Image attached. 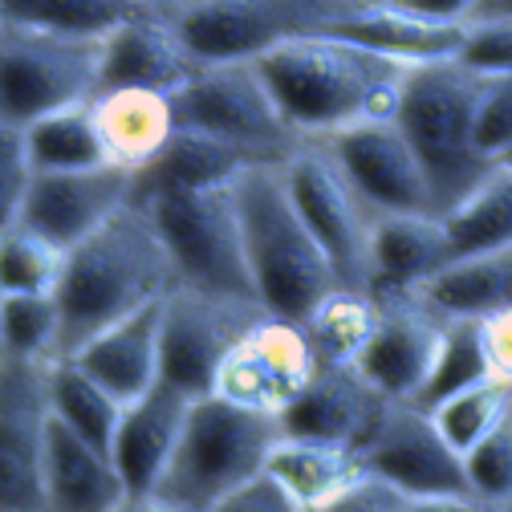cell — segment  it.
Listing matches in <instances>:
<instances>
[{
  "mask_svg": "<svg viewBox=\"0 0 512 512\" xmlns=\"http://www.w3.org/2000/svg\"><path fill=\"white\" fill-rule=\"evenodd\" d=\"M179 285L171 256L151 216L131 200L98 232L66 252V269L53 289L57 301V358L78 354L90 338L110 330Z\"/></svg>",
  "mask_w": 512,
  "mask_h": 512,
  "instance_id": "2",
  "label": "cell"
},
{
  "mask_svg": "<svg viewBox=\"0 0 512 512\" xmlns=\"http://www.w3.org/2000/svg\"><path fill=\"white\" fill-rule=\"evenodd\" d=\"M131 200H135V175L110 163L82 171H37L29 175L17 220L37 236H45L49 244H57L61 252H70Z\"/></svg>",
  "mask_w": 512,
  "mask_h": 512,
  "instance_id": "15",
  "label": "cell"
},
{
  "mask_svg": "<svg viewBox=\"0 0 512 512\" xmlns=\"http://www.w3.org/2000/svg\"><path fill=\"white\" fill-rule=\"evenodd\" d=\"M456 66L476 78H504L512 74V9L508 0H472L460 25Z\"/></svg>",
  "mask_w": 512,
  "mask_h": 512,
  "instance_id": "35",
  "label": "cell"
},
{
  "mask_svg": "<svg viewBox=\"0 0 512 512\" xmlns=\"http://www.w3.org/2000/svg\"><path fill=\"white\" fill-rule=\"evenodd\" d=\"M281 175L305 228L326 252L338 285L366 293V240L374 208L350 183L334 151L326 143H301L293 155L281 159Z\"/></svg>",
  "mask_w": 512,
  "mask_h": 512,
  "instance_id": "11",
  "label": "cell"
},
{
  "mask_svg": "<svg viewBox=\"0 0 512 512\" xmlns=\"http://www.w3.org/2000/svg\"><path fill=\"white\" fill-rule=\"evenodd\" d=\"M403 492L387 488L382 480L366 476V472H354L338 492H330L326 500L309 504L305 512H391V504L399 500Z\"/></svg>",
  "mask_w": 512,
  "mask_h": 512,
  "instance_id": "41",
  "label": "cell"
},
{
  "mask_svg": "<svg viewBox=\"0 0 512 512\" xmlns=\"http://www.w3.org/2000/svg\"><path fill=\"white\" fill-rule=\"evenodd\" d=\"M484 346H488V358L496 366L500 378H512V313H496V317H484Z\"/></svg>",
  "mask_w": 512,
  "mask_h": 512,
  "instance_id": "43",
  "label": "cell"
},
{
  "mask_svg": "<svg viewBox=\"0 0 512 512\" xmlns=\"http://www.w3.org/2000/svg\"><path fill=\"white\" fill-rule=\"evenodd\" d=\"M387 403L391 399H382L354 366L317 362L305 391L277 415V427L293 439L334 443L346 452H358V443L370 435Z\"/></svg>",
  "mask_w": 512,
  "mask_h": 512,
  "instance_id": "18",
  "label": "cell"
},
{
  "mask_svg": "<svg viewBox=\"0 0 512 512\" xmlns=\"http://www.w3.org/2000/svg\"><path fill=\"white\" fill-rule=\"evenodd\" d=\"M326 147L334 151V159L342 163V171L350 175V183L362 191V200L374 212L435 216L427 175H423L419 159L411 155V147L403 143L395 118L358 122L350 131L326 139Z\"/></svg>",
  "mask_w": 512,
  "mask_h": 512,
  "instance_id": "16",
  "label": "cell"
},
{
  "mask_svg": "<svg viewBox=\"0 0 512 512\" xmlns=\"http://www.w3.org/2000/svg\"><path fill=\"white\" fill-rule=\"evenodd\" d=\"M472 496L492 512H512V419L484 435L472 452L460 456Z\"/></svg>",
  "mask_w": 512,
  "mask_h": 512,
  "instance_id": "39",
  "label": "cell"
},
{
  "mask_svg": "<svg viewBox=\"0 0 512 512\" xmlns=\"http://www.w3.org/2000/svg\"><path fill=\"white\" fill-rule=\"evenodd\" d=\"M277 439L281 427L273 415L232 407L216 395L191 399L151 500L171 512H208L265 472V456Z\"/></svg>",
  "mask_w": 512,
  "mask_h": 512,
  "instance_id": "4",
  "label": "cell"
},
{
  "mask_svg": "<svg viewBox=\"0 0 512 512\" xmlns=\"http://www.w3.org/2000/svg\"><path fill=\"white\" fill-rule=\"evenodd\" d=\"M261 317H269V309L256 297L204 293V289L175 285L163 297L159 378L187 399L212 395L224 358Z\"/></svg>",
  "mask_w": 512,
  "mask_h": 512,
  "instance_id": "10",
  "label": "cell"
},
{
  "mask_svg": "<svg viewBox=\"0 0 512 512\" xmlns=\"http://www.w3.org/2000/svg\"><path fill=\"white\" fill-rule=\"evenodd\" d=\"M66 269V252L13 220L0 232V293H53Z\"/></svg>",
  "mask_w": 512,
  "mask_h": 512,
  "instance_id": "37",
  "label": "cell"
},
{
  "mask_svg": "<svg viewBox=\"0 0 512 512\" xmlns=\"http://www.w3.org/2000/svg\"><path fill=\"white\" fill-rule=\"evenodd\" d=\"M484 378H500L492 358H488V346H484V326L480 322H443L439 350L431 358V370L423 378V387L415 391L411 407L415 411H431L443 399L476 387V382H484Z\"/></svg>",
  "mask_w": 512,
  "mask_h": 512,
  "instance_id": "31",
  "label": "cell"
},
{
  "mask_svg": "<svg viewBox=\"0 0 512 512\" xmlns=\"http://www.w3.org/2000/svg\"><path fill=\"white\" fill-rule=\"evenodd\" d=\"M122 500L126 488L110 456L90 447L49 411L41 456V512H114Z\"/></svg>",
  "mask_w": 512,
  "mask_h": 512,
  "instance_id": "21",
  "label": "cell"
},
{
  "mask_svg": "<svg viewBox=\"0 0 512 512\" xmlns=\"http://www.w3.org/2000/svg\"><path fill=\"white\" fill-rule=\"evenodd\" d=\"M232 200L240 220V244L252 293L273 317L301 322V317L326 301L338 285L326 252L317 248L313 232L305 228L281 163H252L232 179Z\"/></svg>",
  "mask_w": 512,
  "mask_h": 512,
  "instance_id": "3",
  "label": "cell"
},
{
  "mask_svg": "<svg viewBox=\"0 0 512 512\" xmlns=\"http://www.w3.org/2000/svg\"><path fill=\"white\" fill-rule=\"evenodd\" d=\"M196 74L200 66L187 57L163 17V0H147V9L135 21L106 37L98 90H151L171 98Z\"/></svg>",
  "mask_w": 512,
  "mask_h": 512,
  "instance_id": "19",
  "label": "cell"
},
{
  "mask_svg": "<svg viewBox=\"0 0 512 512\" xmlns=\"http://www.w3.org/2000/svg\"><path fill=\"white\" fill-rule=\"evenodd\" d=\"M374 305H378L374 334H370L362 358L354 362V370L382 399L411 403L431 370L435 350H439L443 322L431 317L419 301H411L407 293H382V297H374Z\"/></svg>",
  "mask_w": 512,
  "mask_h": 512,
  "instance_id": "17",
  "label": "cell"
},
{
  "mask_svg": "<svg viewBox=\"0 0 512 512\" xmlns=\"http://www.w3.org/2000/svg\"><path fill=\"white\" fill-rule=\"evenodd\" d=\"M452 256L512 248V167H496L443 216Z\"/></svg>",
  "mask_w": 512,
  "mask_h": 512,
  "instance_id": "28",
  "label": "cell"
},
{
  "mask_svg": "<svg viewBox=\"0 0 512 512\" xmlns=\"http://www.w3.org/2000/svg\"><path fill=\"white\" fill-rule=\"evenodd\" d=\"M171 122L175 131L212 135L273 163L301 147V139L285 126L256 61L200 66L196 78L171 94Z\"/></svg>",
  "mask_w": 512,
  "mask_h": 512,
  "instance_id": "9",
  "label": "cell"
},
{
  "mask_svg": "<svg viewBox=\"0 0 512 512\" xmlns=\"http://www.w3.org/2000/svg\"><path fill=\"white\" fill-rule=\"evenodd\" d=\"M143 9L147 0H0V17L5 21L78 41H106Z\"/></svg>",
  "mask_w": 512,
  "mask_h": 512,
  "instance_id": "29",
  "label": "cell"
},
{
  "mask_svg": "<svg viewBox=\"0 0 512 512\" xmlns=\"http://www.w3.org/2000/svg\"><path fill=\"white\" fill-rule=\"evenodd\" d=\"M90 122L102 163L139 175L175 135L171 98L151 90H98L90 98Z\"/></svg>",
  "mask_w": 512,
  "mask_h": 512,
  "instance_id": "25",
  "label": "cell"
},
{
  "mask_svg": "<svg viewBox=\"0 0 512 512\" xmlns=\"http://www.w3.org/2000/svg\"><path fill=\"white\" fill-rule=\"evenodd\" d=\"M114 512H171V508H163L159 500H151V496H126Z\"/></svg>",
  "mask_w": 512,
  "mask_h": 512,
  "instance_id": "45",
  "label": "cell"
},
{
  "mask_svg": "<svg viewBox=\"0 0 512 512\" xmlns=\"http://www.w3.org/2000/svg\"><path fill=\"white\" fill-rule=\"evenodd\" d=\"M106 41H78L0 17V118L25 126L98 94Z\"/></svg>",
  "mask_w": 512,
  "mask_h": 512,
  "instance_id": "8",
  "label": "cell"
},
{
  "mask_svg": "<svg viewBox=\"0 0 512 512\" xmlns=\"http://www.w3.org/2000/svg\"><path fill=\"white\" fill-rule=\"evenodd\" d=\"M317 370V354L305 330L285 317H261L224 358L212 395L261 415H281Z\"/></svg>",
  "mask_w": 512,
  "mask_h": 512,
  "instance_id": "13",
  "label": "cell"
},
{
  "mask_svg": "<svg viewBox=\"0 0 512 512\" xmlns=\"http://www.w3.org/2000/svg\"><path fill=\"white\" fill-rule=\"evenodd\" d=\"M25 155H29V171H82V167H98L102 151H98V135L90 122V102L45 114L37 122L25 126Z\"/></svg>",
  "mask_w": 512,
  "mask_h": 512,
  "instance_id": "33",
  "label": "cell"
},
{
  "mask_svg": "<svg viewBox=\"0 0 512 512\" xmlns=\"http://www.w3.org/2000/svg\"><path fill=\"white\" fill-rule=\"evenodd\" d=\"M208 512H305L281 484H273L265 472L256 476V480H248L244 488H236L232 496H224L216 508H208Z\"/></svg>",
  "mask_w": 512,
  "mask_h": 512,
  "instance_id": "42",
  "label": "cell"
},
{
  "mask_svg": "<svg viewBox=\"0 0 512 512\" xmlns=\"http://www.w3.org/2000/svg\"><path fill=\"white\" fill-rule=\"evenodd\" d=\"M354 472H358V464H354V452H346V447L293 439V435H281L265 456V476L273 484H281L301 508L338 492Z\"/></svg>",
  "mask_w": 512,
  "mask_h": 512,
  "instance_id": "27",
  "label": "cell"
},
{
  "mask_svg": "<svg viewBox=\"0 0 512 512\" xmlns=\"http://www.w3.org/2000/svg\"><path fill=\"white\" fill-rule=\"evenodd\" d=\"M135 204L151 216L179 285L204 293L256 297L244 265L232 183L196 187V191H159V196Z\"/></svg>",
  "mask_w": 512,
  "mask_h": 512,
  "instance_id": "6",
  "label": "cell"
},
{
  "mask_svg": "<svg viewBox=\"0 0 512 512\" xmlns=\"http://www.w3.org/2000/svg\"><path fill=\"white\" fill-rule=\"evenodd\" d=\"M187 407H191V399L179 395L175 387H167L163 378L139 403L122 407V419H118V431L110 443V464H114L126 496H151L159 472L167 468L171 447L179 439Z\"/></svg>",
  "mask_w": 512,
  "mask_h": 512,
  "instance_id": "23",
  "label": "cell"
},
{
  "mask_svg": "<svg viewBox=\"0 0 512 512\" xmlns=\"http://www.w3.org/2000/svg\"><path fill=\"white\" fill-rule=\"evenodd\" d=\"M374 317H378V305L370 293L334 289L326 301H317L297 326L305 330L317 362L354 366L374 334Z\"/></svg>",
  "mask_w": 512,
  "mask_h": 512,
  "instance_id": "30",
  "label": "cell"
},
{
  "mask_svg": "<svg viewBox=\"0 0 512 512\" xmlns=\"http://www.w3.org/2000/svg\"><path fill=\"white\" fill-rule=\"evenodd\" d=\"M334 13L338 0H163V17L196 66L256 61L281 41L317 33Z\"/></svg>",
  "mask_w": 512,
  "mask_h": 512,
  "instance_id": "7",
  "label": "cell"
},
{
  "mask_svg": "<svg viewBox=\"0 0 512 512\" xmlns=\"http://www.w3.org/2000/svg\"><path fill=\"white\" fill-rule=\"evenodd\" d=\"M0 358L57 362L53 293H0Z\"/></svg>",
  "mask_w": 512,
  "mask_h": 512,
  "instance_id": "36",
  "label": "cell"
},
{
  "mask_svg": "<svg viewBox=\"0 0 512 512\" xmlns=\"http://www.w3.org/2000/svg\"><path fill=\"white\" fill-rule=\"evenodd\" d=\"M252 163H273V159H256V155H248L232 143H220L212 135L175 131L167 139V147L135 175V200L159 196V191L220 187V183H232Z\"/></svg>",
  "mask_w": 512,
  "mask_h": 512,
  "instance_id": "26",
  "label": "cell"
},
{
  "mask_svg": "<svg viewBox=\"0 0 512 512\" xmlns=\"http://www.w3.org/2000/svg\"><path fill=\"white\" fill-rule=\"evenodd\" d=\"M159 322L163 301L114 322L78 354H70V362L86 370L118 407H131L159 382Z\"/></svg>",
  "mask_w": 512,
  "mask_h": 512,
  "instance_id": "22",
  "label": "cell"
},
{
  "mask_svg": "<svg viewBox=\"0 0 512 512\" xmlns=\"http://www.w3.org/2000/svg\"><path fill=\"white\" fill-rule=\"evenodd\" d=\"M285 126L301 143H326L358 122L395 118L407 61L330 33H305L256 57Z\"/></svg>",
  "mask_w": 512,
  "mask_h": 512,
  "instance_id": "1",
  "label": "cell"
},
{
  "mask_svg": "<svg viewBox=\"0 0 512 512\" xmlns=\"http://www.w3.org/2000/svg\"><path fill=\"white\" fill-rule=\"evenodd\" d=\"M391 512H492L476 500H447V496H399Z\"/></svg>",
  "mask_w": 512,
  "mask_h": 512,
  "instance_id": "44",
  "label": "cell"
},
{
  "mask_svg": "<svg viewBox=\"0 0 512 512\" xmlns=\"http://www.w3.org/2000/svg\"><path fill=\"white\" fill-rule=\"evenodd\" d=\"M49 411L74 435H82L90 447H98V452L110 456L122 407L98 387L86 370H78L70 358L49 362Z\"/></svg>",
  "mask_w": 512,
  "mask_h": 512,
  "instance_id": "32",
  "label": "cell"
},
{
  "mask_svg": "<svg viewBox=\"0 0 512 512\" xmlns=\"http://www.w3.org/2000/svg\"><path fill=\"white\" fill-rule=\"evenodd\" d=\"M423 415L435 423L443 443L452 447L456 456H464L484 435H492L500 423L512 419V382L508 378H484L476 387L443 399L439 407H431Z\"/></svg>",
  "mask_w": 512,
  "mask_h": 512,
  "instance_id": "34",
  "label": "cell"
},
{
  "mask_svg": "<svg viewBox=\"0 0 512 512\" xmlns=\"http://www.w3.org/2000/svg\"><path fill=\"white\" fill-rule=\"evenodd\" d=\"M358 472L382 480L403 496H447V500H476L464 464L443 443L435 423L411 403H387L370 427V435L354 452ZM480 504V500H476Z\"/></svg>",
  "mask_w": 512,
  "mask_h": 512,
  "instance_id": "12",
  "label": "cell"
},
{
  "mask_svg": "<svg viewBox=\"0 0 512 512\" xmlns=\"http://www.w3.org/2000/svg\"><path fill=\"white\" fill-rule=\"evenodd\" d=\"M29 155H25V131L0 118V232H5L25 200L29 187Z\"/></svg>",
  "mask_w": 512,
  "mask_h": 512,
  "instance_id": "40",
  "label": "cell"
},
{
  "mask_svg": "<svg viewBox=\"0 0 512 512\" xmlns=\"http://www.w3.org/2000/svg\"><path fill=\"white\" fill-rule=\"evenodd\" d=\"M468 139L480 163L488 167L512 163V74L480 78L468 114Z\"/></svg>",
  "mask_w": 512,
  "mask_h": 512,
  "instance_id": "38",
  "label": "cell"
},
{
  "mask_svg": "<svg viewBox=\"0 0 512 512\" xmlns=\"http://www.w3.org/2000/svg\"><path fill=\"white\" fill-rule=\"evenodd\" d=\"M476 86L480 78L460 70L456 61H427V66H415L403 78V90H399L395 126L427 175L435 216L460 204L480 179L496 171L476 159L468 139Z\"/></svg>",
  "mask_w": 512,
  "mask_h": 512,
  "instance_id": "5",
  "label": "cell"
},
{
  "mask_svg": "<svg viewBox=\"0 0 512 512\" xmlns=\"http://www.w3.org/2000/svg\"><path fill=\"white\" fill-rule=\"evenodd\" d=\"M452 261L443 220L427 212H374L366 240V293H407Z\"/></svg>",
  "mask_w": 512,
  "mask_h": 512,
  "instance_id": "20",
  "label": "cell"
},
{
  "mask_svg": "<svg viewBox=\"0 0 512 512\" xmlns=\"http://www.w3.org/2000/svg\"><path fill=\"white\" fill-rule=\"evenodd\" d=\"M49 362L0 358V512H41Z\"/></svg>",
  "mask_w": 512,
  "mask_h": 512,
  "instance_id": "14",
  "label": "cell"
},
{
  "mask_svg": "<svg viewBox=\"0 0 512 512\" xmlns=\"http://www.w3.org/2000/svg\"><path fill=\"white\" fill-rule=\"evenodd\" d=\"M439 322H484L496 313H512V248L452 256L431 277L407 289Z\"/></svg>",
  "mask_w": 512,
  "mask_h": 512,
  "instance_id": "24",
  "label": "cell"
}]
</instances>
